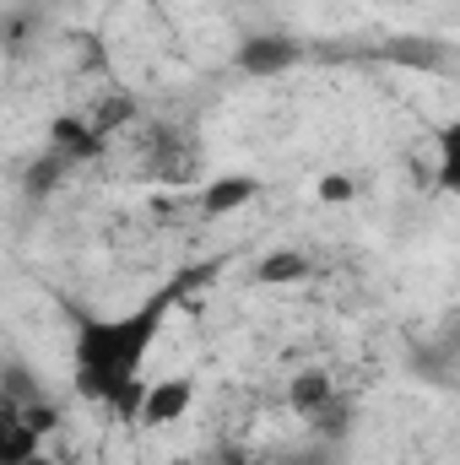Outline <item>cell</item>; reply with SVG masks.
Returning a JSON list of instances; mask_svg holds the SVG:
<instances>
[{"label":"cell","mask_w":460,"mask_h":465,"mask_svg":"<svg viewBox=\"0 0 460 465\" xmlns=\"http://www.w3.org/2000/svg\"><path fill=\"white\" fill-rule=\"evenodd\" d=\"M190 282H195V271L174 276L168 287H157L152 298H141L125 314H76V325H71V390L87 406H109V411L135 422L146 357H152L174 303L185 298Z\"/></svg>","instance_id":"cell-1"},{"label":"cell","mask_w":460,"mask_h":465,"mask_svg":"<svg viewBox=\"0 0 460 465\" xmlns=\"http://www.w3.org/2000/svg\"><path fill=\"white\" fill-rule=\"evenodd\" d=\"M190 406H195V379H190V373H168V379H157V384H141L135 422H141V428H174Z\"/></svg>","instance_id":"cell-2"},{"label":"cell","mask_w":460,"mask_h":465,"mask_svg":"<svg viewBox=\"0 0 460 465\" xmlns=\"http://www.w3.org/2000/svg\"><path fill=\"white\" fill-rule=\"evenodd\" d=\"M298 54H304V44L287 33H249L238 44V71L244 76H282L298 65Z\"/></svg>","instance_id":"cell-3"},{"label":"cell","mask_w":460,"mask_h":465,"mask_svg":"<svg viewBox=\"0 0 460 465\" xmlns=\"http://www.w3.org/2000/svg\"><path fill=\"white\" fill-rule=\"evenodd\" d=\"M0 401H11L27 422H38L44 433H55V422H60V411H55V401L44 395V384L27 373V368H0Z\"/></svg>","instance_id":"cell-4"},{"label":"cell","mask_w":460,"mask_h":465,"mask_svg":"<svg viewBox=\"0 0 460 465\" xmlns=\"http://www.w3.org/2000/svg\"><path fill=\"white\" fill-rule=\"evenodd\" d=\"M44 428L38 422H27L11 401H0V465H27L44 455Z\"/></svg>","instance_id":"cell-5"},{"label":"cell","mask_w":460,"mask_h":465,"mask_svg":"<svg viewBox=\"0 0 460 465\" xmlns=\"http://www.w3.org/2000/svg\"><path fill=\"white\" fill-rule=\"evenodd\" d=\"M260 195V179L255 173H223V179H212L206 190H201V212L206 217H228L238 206H249Z\"/></svg>","instance_id":"cell-6"},{"label":"cell","mask_w":460,"mask_h":465,"mask_svg":"<svg viewBox=\"0 0 460 465\" xmlns=\"http://www.w3.org/2000/svg\"><path fill=\"white\" fill-rule=\"evenodd\" d=\"M293 411L304 417H325V406H336V390H331V373H298L293 390H287Z\"/></svg>","instance_id":"cell-7"},{"label":"cell","mask_w":460,"mask_h":465,"mask_svg":"<svg viewBox=\"0 0 460 465\" xmlns=\"http://www.w3.org/2000/svg\"><path fill=\"white\" fill-rule=\"evenodd\" d=\"M104 146V130H93V124H82V119H55V152L60 157H93Z\"/></svg>","instance_id":"cell-8"},{"label":"cell","mask_w":460,"mask_h":465,"mask_svg":"<svg viewBox=\"0 0 460 465\" xmlns=\"http://www.w3.org/2000/svg\"><path fill=\"white\" fill-rule=\"evenodd\" d=\"M255 276H260L265 287H282V282H304V276H309V260H304L298 249H276V254H265V260L255 265Z\"/></svg>","instance_id":"cell-9"},{"label":"cell","mask_w":460,"mask_h":465,"mask_svg":"<svg viewBox=\"0 0 460 465\" xmlns=\"http://www.w3.org/2000/svg\"><path fill=\"white\" fill-rule=\"evenodd\" d=\"M320 201H336V206H342V201H352V179H342V173H325V179H320Z\"/></svg>","instance_id":"cell-10"},{"label":"cell","mask_w":460,"mask_h":465,"mask_svg":"<svg viewBox=\"0 0 460 465\" xmlns=\"http://www.w3.org/2000/svg\"><path fill=\"white\" fill-rule=\"evenodd\" d=\"M109 5H152V0H109Z\"/></svg>","instance_id":"cell-11"},{"label":"cell","mask_w":460,"mask_h":465,"mask_svg":"<svg viewBox=\"0 0 460 465\" xmlns=\"http://www.w3.org/2000/svg\"><path fill=\"white\" fill-rule=\"evenodd\" d=\"M179 465H190V460H179Z\"/></svg>","instance_id":"cell-12"}]
</instances>
